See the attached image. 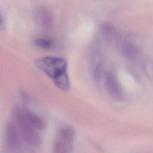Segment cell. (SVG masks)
<instances>
[{
  "label": "cell",
  "instance_id": "cell-1",
  "mask_svg": "<svg viewBox=\"0 0 153 153\" xmlns=\"http://www.w3.org/2000/svg\"><path fill=\"white\" fill-rule=\"evenodd\" d=\"M36 66L53 81L67 73V63L57 57H42L35 61Z\"/></svg>",
  "mask_w": 153,
  "mask_h": 153
},
{
  "label": "cell",
  "instance_id": "cell-2",
  "mask_svg": "<svg viewBox=\"0 0 153 153\" xmlns=\"http://www.w3.org/2000/svg\"><path fill=\"white\" fill-rule=\"evenodd\" d=\"M14 117L17 128L23 139L30 145L38 146L41 143V137L37 130L34 128L26 119L23 109L19 108L15 109Z\"/></svg>",
  "mask_w": 153,
  "mask_h": 153
},
{
  "label": "cell",
  "instance_id": "cell-3",
  "mask_svg": "<svg viewBox=\"0 0 153 153\" xmlns=\"http://www.w3.org/2000/svg\"><path fill=\"white\" fill-rule=\"evenodd\" d=\"M74 131L70 127L61 128L57 132L53 143V151L56 153H68L71 151Z\"/></svg>",
  "mask_w": 153,
  "mask_h": 153
},
{
  "label": "cell",
  "instance_id": "cell-4",
  "mask_svg": "<svg viewBox=\"0 0 153 153\" xmlns=\"http://www.w3.org/2000/svg\"><path fill=\"white\" fill-rule=\"evenodd\" d=\"M34 17L36 24L43 29L48 30L53 26V14L45 7H39L36 8L34 11Z\"/></svg>",
  "mask_w": 153,
  "mask_h": 153
},
{
  "label": "cell",
  "instance_id": "cell-5",
  "mask_svg": "<svg viewBox=\"0 0 153 153\" xmlns=\"http://www.w3.org/2000/svg\"><path fill=\"white\" fill-rule=\"evenodd\" d=\"M5 141L7 146L10 149H16L20 146L19 132L13 123H10L6 126Z\"/></svg>",
  "mask_w": 153,
  "mask_h": 153
},
{
  "label": "cell",
  "instance_id": "cell-6",
  "mask_svg": "<svg viewBox=\"0 0 153 153\" xmlns=\"http://www.w3.org/2000/svg\"><path fill=\"white\" fill-rule=\"evenodd\" d=\"M106 91L109 96L115 99H120L122 96V90L116 77L112 73H108L105 81Z\"/></svg>",
  "mask_w": 153,
  "mask_h": 153
},
{
  "label": "cell",
  "instance_id": "cell-7",
  "mask_svg": "<svg viewBox=\"0 0 153 153\" xmlns=\"http://www.w3.org/2000/svg\"><path fill=\"white\" fill-rule=\"evenodd\" d=\"M101 33L109 43L115 44L119 40V34L115 28L109 23H104L101 26Z\"/></svg>",
  "mask_w": 153,
  "mask_h": 153
},
{
  "label": "cell",
  "instance_id": "cell-8",
  "mask_svg": "<svg viewBox=\"0 0 153 153\" xmlns=\"http://www.w3.org/2000/svg\"><path fill=\"white\" fill-rule=\"evenodd\" d=\"M23 111L27 121L36 130H44L45 128V122L42 118L27 109H23Z\"/></svg>",
  "mask_w": 153,
  "mask_h": 153
},
{
  "label": "cell",
  "instance_id": "cell-9",
  "mask_svg": "<svg viewBox=\"0 0 153 153\" xmlns=\"http://www.w3.org/2000/svg\"><path fill=\"white\" fill-rule=\"evenodd\" d=\"M122 53L123 56L130 60H135L139 56V48L131 42H125L122 47Z\"/></svg>",
  "mask_w": 153,
  "mask_h": 153
},
{
  "label": "cell",
  "instance_id": "cell-10",
  "mask_svg": "<svg viewBox=\"0 0 153 153\" xmlns=\"http://www.w3.org/2000/svg\"><path fill=\"white\" fill-rule=\"evenodd\" d=\"M142 67L147 76L153 81V60L145 59L142 61Z\"/></svg>",
  "mask_w": 153,
  "mask_h": 153
},
{
  "label": "cell",
  "instance_id": "cell-11",
  "mask_svg": "<svg viewBox=\"0 0 153 153\" xmlns=\"http://www.w3.org/2000/svg\"><path fill=\"white\" fill-rule=\"evenodd\" d=\"M35 44L41 48L49 49L53 45V42L51 40L47 38H39L35 41Z\"/></svg>",
  "mask_w": 153,
  "mask_h": 153
},
{
  "label": "cell",
  "instance_id": "cell-12",
  "mask_svg": "<svg viewBox=\"0 0 153 153\" xmlns=\"http://www.w3.org/2000/svg\"><path fill=\"white\" fill-rule=\"evenodd\" d=\"M103 72V64L102 62H99L97 63L93 70V77L96 81L98 82L101 78Z\"/></svg>",
  "mask_w": 153,
  "mask_h": 153
},
{
  "label": "cell",
  "instance_id": "cell-13",
  "mask_svg": "<svg viewBox=\"0 0 153 153\" xmlns=\"http://www.w3.org/2000/svg\"><path fill=\"white\" fill-rule=\"evenodd\" d=\"M3 20H2V16L0 14V28L2 27H3Z\"/></svg>",
  "mask_w": 153,
  "mask_h": 153
}]
</instances>
